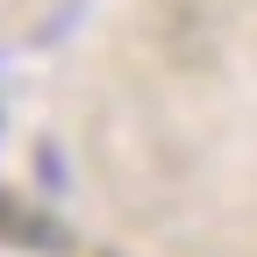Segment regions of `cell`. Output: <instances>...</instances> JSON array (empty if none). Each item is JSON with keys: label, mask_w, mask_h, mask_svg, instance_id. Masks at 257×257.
Returning <instances> with one entry per match:
<instances>
[{"label": "cell", "mask_w": 257, "mask_h": 257, "mask_svg": "<svg viewBox=\"0 0 257 257\" xmlns=\"http://www.w3.org/2000/svg\"><path fill=\"white\" fill-rule=\"evenodd\" d=\"M0 236H15V243H43V250H57V243H64V236H57V221H43V214L15 207L8 193H0Z\"/></svg>", "instance_id": "6da1fadb"}]
</instances>
